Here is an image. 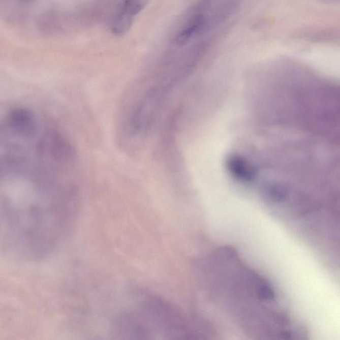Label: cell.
<instances>
[{
	"mask_svg": "<svg viewBox=\"0 0 340 340\" xmlns=\"http://www.w3.org/2000/svg\"><path fill=\"white\" fill-rule=\"evenodd\" d=\"M133 309L117 316L114 333L125 339H180L195 332L177 307L157 294L136 292Z\"/></svg>",
	"mask_w": 340,
	"mask_h": 340,
	"instance_id": "1",
	"label": "cell"
},
{
	"mask_svg": "<svg viewBox=\"0 0 340 340\" xmlns=\"http://www.w3.org/2000/svg\"><path fill=\"white\" fill-rule=\"evenodd\" d=\"M244 0H200L192 15L196 17L204 33L217 29L239 10Z\"/></svg>",
	"mask_w": 340,
	"mask_h": 340,
	"instance_id": "2",
	"label": "cell"
},
{
	"mask_svg": "<svg viewBox=\"0 0 340 340\" xmlns=\"http://www.w3.org/2000/svg\"><path fill=\"white\" fill-rule=\"evenodd\" d=\"M36 0H0V13L10 19L24 16Z\"/></svg>",
	"mask_w": 340,
	"mask_h": 340,
	"instance_id": "3",
	"label": "cell"
},
{
	"mask_svg": "<svg viewBox=\"0 0 340 340\" xmlns=\"http://www.w3.org/2000/svg\"><path fill=\"white\" fill-rule=\"evenodd\" d=\"M134 17L128 16L118 10L111 21V31L118 36L125 34L131 29Z\"/></svg>",
	"mask_w": 340,
	"mask_h": 340,
	"instance_id": "4",
	"label": "cell"
},
{
	"mask_svg": "<svg viewBox=\"0 0 340 340\" xmlns=\"http://www.w3.org/2000/svg\"><path fill=\"white\" fill-rule=\"evenodd\" d=\"M150 0H124L119 11L134 17L141 12Z\"/></svg>",
	"mask_w": 340,
	"mask_h": 340,
	"instance_id": "5",
	"label": "cell"
}]
</instances>
